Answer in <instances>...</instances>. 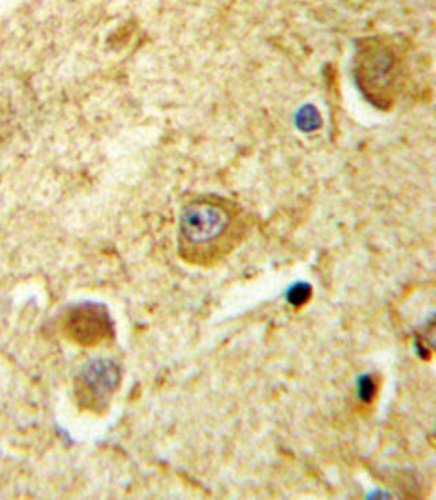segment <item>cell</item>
Segmentation results:
<instances>
[{"instance_id":"1","label":"cell","mask_w":436,"mask_h":500,"mask_svg":"<svg viewBox=\"0 0 436 500\" xmlns=\"http://www.w3.org/2000/svg\"><path fill=\"white\" fill-rule=\"evenodd\" d=\"M239 235L238 212L223 199H195L185 204L180 213V252L193 262H213L223 257L233 249Z\"/></svg>"},{"instance_id":"2","label":"cell","mask_w":436,"mask_h":500,"mask_svg":"<svg viewBox=\"0 0 436 500\" xmlns=\"http://www.w3.org/2000/svg\"><path fill=\"white\" fill-rule=\"evenodd\" d=\"M357 77L364 94L375 97V105L390 103L401 81V57L390 47L370 46L360 52Z\"/></svg>"},{"instance_id":"3","label":"cell","mask_w":436,"mask_h":500,"mask_svg":"<svg viewBox=\"0 0 436 500\" xmlns=\"http://www.w3.org/2000/svg\"><path fill=\"white\" fill-rule=\"evenodd\" d=\"M120 380V368L112 359L97 358L87 362L75 380L78 406L85 411L103 413L108 408Z\"/></svg>"},{"instance_id":"4","label":"cell","mask_w":436,"mask_h":500,"mask_svg":"<svg viewBox=\"0 0 436 500\" xmlns=\"http://www.w3.org/2000/svg\"><path fill=\"white\" fill-rule=\"evenodd\" d=\"M64 328L70 341L81 347H97L114 334L106 309L90 302L70 309L64 319Z\"/></svg>"},{"instance_id":"5","label":"cell","mask_w":436,"mask_h":500,"mask_svg":"<svg viewBox=\"0 0 436 500\" xmlns=\"http://www.w3.org/2000/svg\"><path fill=\"white\" fill-rule=\"evenodd\" d=\"M312 297V286L305 282L295 283L289 288L286 299L295 308L305 305Z\"/></svg>"},{"instance_id":"6","label":"cell","mask_w":436,"mask_h":500,"mask_svg":"<svg viewBox=\"0 0 436 500\" xmlns=\"http://www.w3.org/2000/svg\"><path fill=\"white\" fill-rule=\"evenodd\" d=\"M359 396L364 403H371L375 398L376 384L372 377L368 375L362 376L359 380Z\"/></svg>"}]
</instances>
